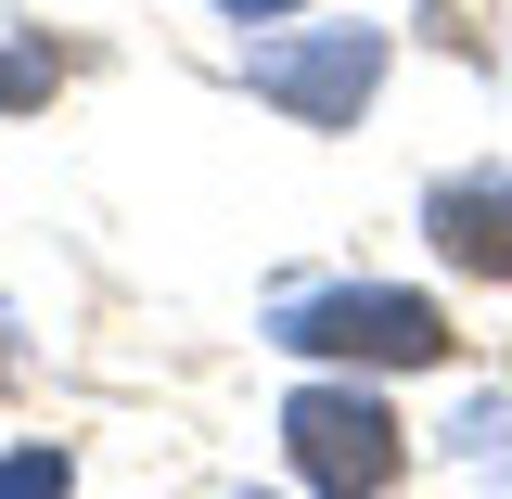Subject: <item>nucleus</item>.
<instances>
[{
  "label": "nucleus",
  "mask_w": 512,
  "mask_h": 499,
  "mask_svg": "<svg viewBox=\"0 0 512 499\" xmlns=\"http://www.w3.org/2000/svg\"><path fill=\"white\" fill-rule=\"evenodd\" d=\"M269 346L359 359V372H436L448 359V308L410 295V282H320V295H282L269 308Z\"/></svg>",
  "instance_id": "nucleus-1"
},
{
  "label": "nucleus",
  "mask_w": 512,
  "mask_h": 499,
  "mask_svg": "<svg viewBox=\"0 0 512 499\" xmlns=\"http://www.w3.org/2000/svg\"><path fill=\"white\" fill-rule=\"evenodd\" d=\"M282 448H295V474L320 499H384L397 461H410V423L384 410L372 384H295L282 397Z\"/></svg>",
  "instance_id": "nucleus-2"
},
{
  "label": "nucleus",
  "mask_w": 512,
  "mask_h": 499,
  "mask_svg": "<svg viewBox=\"0 0 512 499\" xmlns=\"http://www.w3.org/2000/svg\"><path fill=\"white\" fill-rule=\"evenodd\" d=\"M244 77L282 103L295 128H359V103L384 90V39L372 26H320V39H256Z\"/></svg>",
  "instance_id": "nucleus-3"
},
{
  "label": "nucleus",
  "mask_w": 512,
  "mask_h": 499,
  "mask_svg": "<svg viewBox=\"0 0 512 499\" xmlns=\"http://www.w3.org/2000/svg\"><path fill=\"white\" fill-rule=\"evenodd\" d=\"M423 231L461 282H512V180L500 167H474V180H436L423 192Z\"/></svg>",
  "instance_id": "nucleus-4"
},
{
  "label": "nucleus",
  "mask_w": 512,
  "mask_h": 499,
  "mask_svg": "<svg viewBox=\"0 0 512 499\" xmlns=\"http://www.w3.org/2000/svg\"><path fill=\"white\" fill-rule=\"evenodd\" d=\"M64 487H77V461H64L52 436H39V448H13V461H0V499H64Z\"/></svg>",
  "instance_id": "nucleus-5"
},
{
  "label": "nucleus",
  "mask_w": 512,
  "mask_h": 499,
  "mask_svg": "<svg viewBox=\"0 0 512 499\" xmlns=\"http://www.w3.org/2000/svg\"><path fill=\"white\" fill-rule=\"evenodd\" d=\"M52 52H0V116H26V103H52Z\"/></svg>",
  "instance_id": "nucleus-6"
},
{
  "label": "nucleus",
  "mask_w": 512,
  "mask_h": 499,
  "mask_svg": "<svg viewBox=\"0 0 512 499\" xmlns=\"http://www.w3.org/2000/svg\"><path fill=\"white\" fill-rule=\"evenodd\" d=\"M474 448H487V461H512V397H487V410H474Z\"/></svg>",
  "instance_id": "nucleus-7"
},
{
  "label": "nucleus",
  "mask_w": 512,
  "mask_h": 499,
  "mask_svg": "<svg viewBox=\"0 0 512 499\" xmlns=\"http://www.w3.org/2000/svg\"><path fill=\"white\" fill-rule=\"evenodd\" d=\"M218 13H231V26H269V13H295V0H218Z\"/></svg>",
  "instance_id": "nucleus-8"
}]
</instances>
